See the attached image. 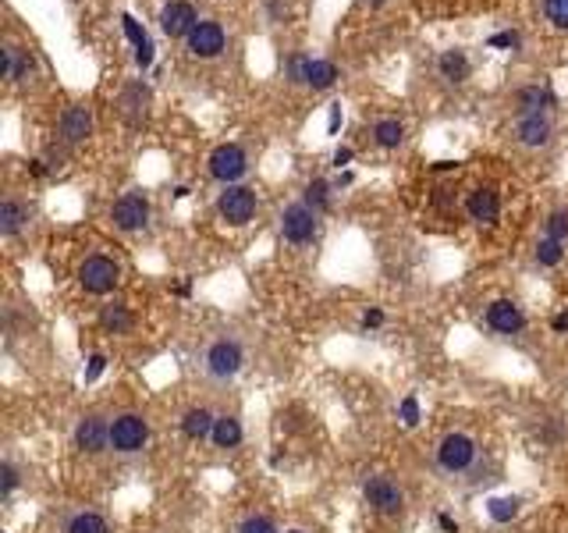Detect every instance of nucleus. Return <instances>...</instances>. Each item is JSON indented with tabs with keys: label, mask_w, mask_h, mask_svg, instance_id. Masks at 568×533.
Returning <instances> with one entry per match:
<instances>
[{
	"label": "nucleus",
	"mask_w": 568,
	"mask_h": 533,
	"mask_svg": "<svg viewBox=\"0 0 568 533\" xmlns=\"http://www.w3.org/2000/svg\"><path fill=\"white\" fill-rule=\"evenodd\" d=\"M543 15L554 29H564L568 33V0H543Z\"/></svg>",
	"instance_id": "c85d7f7f"
},
{
	"label": "nucleus",
	"mask_w": 568,
	"mask_h": 533,
	"mask_svg": "<svg viewBox=\"0 0 568 533\" xmlns=\"http://www.w3.org/2000/svg\"><path fill=\"white\" fill-rule=\"evenodd\" d=\"M550 132H554V125H550L547 111H540V114H518V118H515V139H518L522 146H529V150L547 146V143H550Z\"/></svg>",
	"instance_id": "2eb2a0df"
},
{
	"label": "nucleus",
	"mask_w": 568,
	"mask_h": 533,
	"mask_svg": "<svg viewBox=\"0 0 568 533\" xmlns=\"http://www.w3.org/2000/svg\"><path fill=\"white\" fill-rule=\"evenodd\" d=\"M363 494H366V505L370 508H377L380 515H395V512H402V487L398 483H391L388 476H370L366 480V487H363Z\"/></svg>",
	"instance_id": "f8f14e48"
},
{
	"label": "nucleus",
	"mask_w": 568,
	"mask_h": 533,
	"mask_svg": "<svg viewBox=\"0 0 568 533\" xmlns=\"http://www.w3.org/2000/svg\"><path fill=\"white\" fill-rule=\"evenodd\" d=\"M306 203H310L317 213H324L327 203H331V185H327L324 178H313V182L306 185Z\"/></svg>",
	"instance_id": "cd10ccee"
},
{
	"label": "nucleus",
	"mask_w": 568,
	"mask_h": 533,
	"mask_svg": "<svg viewBox=\"0 0 568 533\" xmlns=\"http://www.w3.org/2000/svg\"><path fill=\"white\" fill-rule=\"evenodd\" d=\"M0 476H4V483H0V494H12L15 491V483H19V473H15V466L12 462H4V466H0Z\"/></svg>",
	"instance_id": "f704fd0d"
},
{
	"label": "nucleus",
	"mask_w": 568,
	"mask_h": 533,
	"mask_svg": "<svg viewBox=\"0 0 568 533\" xmlns=\"http://www.w3.org/2000/svg\"><path fill=\"white\" fill-rule=\"evenodd\" d=\"M217 213H220L227 224H234V228L249 224L252 213H256V192L245 189V185H227V189L220 192V199H217Z\"/></svg>",
	"instance_id": "423d86ee"
},
{
	"label": "nucleus",
	"mask_w": 568,
	"mask_h": 533,
	"mask_svg": "<svg viewBox=\"0 0 568 533\" xmlns=\"http://www.w3.org/2000/svg\"><path fill=\"white\" fill-rule=\"evenodd\" d=\"M349 160H352V150H345V146H342V150L334 153V164L342 167V164H349Z\"/></svg>",
	"instance_id": "37998d69"
},
{
	"label": "nucleus",
	"mask_w": 568,
	"mask_h": 533,
	"mask_svg": "<svg viewBox=\"0 0 568 533\" xmlns=\"http://www.w3.org/2000/svg\"><path fill=\"white\" fill-rule=\"evenodd\" d=\"M104 367H107V359H104V356H93V359H89V370H86V381H96V377L104 374Z\"/></svg>",
	"instance_id": "4c0bfd02"
},
{
	"label": "nucleus",
	"mask_w": 568,
	"mask_h": 533,
	"mask_svg": "<svg viewBox=\"0 0 568 533\" xmlns=\"http://www.w3.org/2000/svg\"><path fill=\"white\" fill-rule=\"evenodd\" d=\"M29 220V206L19 203L15 196H4V203H0V235H19V228Z\"/></svg>",
	"instance_id": "412c9836"
},
{
	"label": "nucleus",
	"mask_w": 568,
	"mask_h": 533,
	"mask_svg": "<svg viewBox=\"0 0 568 533\" xmlns=\"http://www.w3.org/2000/svg\"><path fill=\"white\" fill-rule=\"evenodd\" d=\"M213 444L217 448H234L238 441H242V423L234 420V416H220L217 423H213Z\"/></svg>",
	"instance_id": "393cba45"
},
{
	"label": "nucleus",
	"mask_w": 568,
	"mask_h": 533,
	"mask_svg": "<svg viewBox=\"0 0 568 533\" xmlns=\"http://www.w3.org/2000/svg\"><path fill=\"white\" fill-rule=\"evenodd\" d=\"M146 437H150V427H146V420H142L139 413H125V416H118V420L111 423V448L121 452V455L142 452Z\"/></svg>",
	"instance_id": "39448f33"
},
{
	"label": "nucleus",
	"mask_w": 568,
	"mask_h": 533,
	"mask_svg": "<svg viewBox=\"0 0 568 533\" xmlns=\"http://www.w3.org/2000/svg\"><path fill=\"white\" fill-rule=\"evenodd\" d=\"M245 171H249V157H245V150L234 146V143H224V146H217V150L210 153V178H217V182H224V185H234Z\"/></svg>",
	"instance_id": "0eeeda50"
},
{
	"label": "nucleus",
	"mask_w": 568,
	"mask_h": 533,
	"mask_svg": "<svg viewBox=\"0 0 568 533\" xmlns=\"http://www.w3.org/2000/svg\"><path fill=\"white\" fill-rule=\"evenodd\" d=\"M135 65H139L142 72L153 65V40H150V43H142V47H135Z\"/></svg>",
	"instance_id": "e433bc0d"
},
{
	"label": "nucleus",
	"mask_w": 568,
	"mask_h": 533,
	"mask_svg": "<svg viewBox=\"0 0 568 533\" xmlns=\"http://www.w3.org/2000/svg\"><path fill=\"white\" fill-rule=\"evenodd\" d=\"M317 228H320V213H317L306 199H303V203H292V206H284V213H280V235L288 238L292 245L313 242Z\"/></svg>",
	"instance_id": "7ed1b4c3"
},
{
	"label": "nucleus",
	"mask_w": 568,
	"mask_h": 533,
	"mask_svg": "<svg viewBox=\"0 0 568 533\" xmlns=\"http://www.w3.org/2000/svg\"><path fill=\"white\" fill-rule=\"evenodd\" d=\"M518 43H522L518 33H497V36L487 40V47H511V50H518Z\"/></svg>",
	"instance_id": "c9c22d12"
},
{
	"label": "nucleus",
	"mask_w": 568,
	"mask_h": 533,
	"mask_svg": "<svg viewBox=\"0 0 568 533\" xmlns=\"http://www.w3.org/2000/svg\"><path fill=\"white\" fill-rule=\"evenodd\" d=\"M487 324H490V331H497V335H518V331L526 328V317H522V310H518L515 303L497 299V303L487 306Z\"/></svg>",
	"instance_id": "f3484780"
},
{
	"label": "nucleus",
	"mask_w": 568,
	"mask_h": 533,
	"mask_svg": "<svg viewBox=\"0 0 568 533\" xmlns=\"http://www.w3.org/2000/svg\"><path fill=\"white\" fill-rule=\"evenodd\" d=\"M58 135H61V143H68V146L86 143V139L93 135V111H89L86 104L65 107L61 118H58Z\"/></svg>",
	"instance_id": "1a4fd4ad"
},
{
	"label": "nucleus",
	"mask_w": 568,
	"mask_h": 533,
	"mask_svg": "<svg viewBox=\"0 0 568 533\" xmlns=\"http://www.w3.org/2000/svg\"><path fill=\"white\" fill-rule=\"evenodd\" d=\"M100 324L107 335H125V331H132V313H128V306H104Z\"/></svg>",
	"instance_id": "a878e982"
},
{
	"label": "nucleus",
	"mask_w": 568,
	"mask_h": 533,
	"mask_svg": "<svg viewBox=\"0 0 568 533\" xmlns=\"http://www.w3.org/2000/svg\"><path fill=\"white\" fill-rule=\"evenodd\" d=\"M465 213H469V220H476V224H494V220L501 217V196H497L490 185H480V189H472V192L465 196Z\"/></svg>",
	"instance_id": "dca6fc26"
},
{
	"label": "nucleus",
	"mask_w": 568,
	"mask_h": 533,
	"mask_svg": "<svg viewBox=\"0 0 568 533\" xmlns=\"http://www.w3.org/2000/svg\"><path fill=\"white\" fill-rule=\"evenodd\" d=\"M515 512H518V501H515V498H511V501H508V498H497V501H490V515H494L497 522H508Z\"/></svg>",
	"instance_id": "473e14b6"
},
{
	"label": "nucleus",
	"mask_w": 568,
	"mask_h": 533,
	"mask_svg": "<svg viewBox=\"0 0 568 533\" xmlns=\"http://www.w3.org/2000/svg\"><path fill=\"white\" fill-rule=\"evenodd\" d=\"M557 104V97L543 86H526V89H518L515 93V114H540V111H547V107H554Z\"/></svg>",
	"instance_id": "6ab92c4d"
},
{
	"label": "nucleus",
	"mask_w": 568,
	"mask_h": 533,
	"mask_svg": "<svg viewBox=\"0 0 568 533\" xmlns=\"http://www.w3.org/2000/svg\"><path fill=\"white\" fill-rule=\"evenodd\" d=\"M238 533H277V529H273V522H270L266 515H249V519L238 526Z\"/></svg>",
	"instance_id": "72a5a7b5"
},
{
	"label": "nucleus",
	"mask_w": 568,
	"mask_h": 533,
	"mask_svg": "<svg viewBox=\"0 0 568 533\" xmlns=\"http://www.w3.org/2000/svg\"><path fill=\"white\" fill-rule=\"evenodd\" d=\"M121 282V266L111 259V256H86L82 266H79V285L93 296H107L114 292Z\"/></svg>",
	"instance_id": "f257e3e1"
},
{
	"label": "nucleus",
	"mask_w": 568,
	"mask_h": 533,
	"mask_svg": "<svg viewBox=\"0 0 568 533\" xmlns=\"http://www.w3.org/2000/svg\"><path fill=\"white\" fill-rule=\"evenodd\" d=\"M19 65H22V50H19L15 43H4V47H0V75H4L8 82H15Z\"/></svg>",
	"instance_id": "bb28decb"
},
{
	"label": "nucleus",
	"mask_w": 568,
	"mask_h": 533,
	"mask_svg": "<svg viewBox=\"0 0 568 533\" xmlns=\"http://www.w3.org/2000/svg\"><path fill=\"white\" fill-rule=\"evenodd\" d=\"M65 533H111L107 519L100 512H75L65 526Z\"/></svg>",
	"instance_id": "b1692460"
},
{
	"label": "nucleus",
	"mask_w": 568,
	"mask_h": 533,
	"mask_svg": "<svg viewBox=\"0 0 568 533\" xmlns=\"http://www.w3.org/2000/svg\"><path fill=\"white\" fill-rule=\"evenodd\" d=\"M224 47H227V33H224V26L213 22V19H199V26L185 36V50H188L192 58H199V61L220 58Z\"/></svg>",
	"instance_id": "20e7f679"
},
{
	"label": "nucleus",
	"mask_w": 568,
	"mask_h": 533,
	"mask_svg": "<svg viewBox=\"0 0 568 533\" xmlns=\"http://www.w3.org/2000/svg\"><path fill=\"white\" fill-rule=\"evenodd\" d=\"M543 231H547V238H554V242H564V238H568V213H564V210H554V213L547 217Z\"/></svg>",
	"instance_id": "7c9ffc66"
},
{
	"label": "nucleus",
	"mask_w": 568,
	"mask_h": 533,
	"mask_svg": "<svg viewBox=\"0 0 568 533\" xmlns=\"http://www.w3.org/2000/svg\"><path fill=\"white\" fill-rule=\"evenodd\" d=\"M437 72H441V79H444V82L458 86V82H465V79H469L472 65H469V58H465V50H444V54L437 58Z\"/></svg>",
	"instance_id": "aec40b11"
},
{
	"label": "nucleus",
	"mask_w": 568,
	"mask_h": 533,
	"mask_svg": "<svg viewBox=\"0 0 568 533\" xmlns=\"http://www.w3.org/2000/svg\"><path fill=\"white\" fill-rule=\"evenodd\" d=\"M561 256H564V249H561V242H554V238H540V245H536V259L543 263V266H554V263H561Z\"/></svg>",
	"instance_id": "c756f323"
},
{
	"label": "nucleus",
	"mask_w": 568,
	"mask_h": 533,
	"mask_svg": "<svg viewBox=\"0 0 568 533\" xmlns=\"http://www.w3.org/2000/svg\"><path fill=\"white\" fill-rule=\"evenodd\" d=\"M111 220L121 228V231H139L146 228L150 220V199L142 192H125L114 206H111Z\"/></svg>",
	"instance_id": "9d476101"
},
{
	"label": "nucleus",
	"mask_w": 568,
	"mask_h": 533,
	"mask_svg": "<svg viewBox=\"0 0 568 533\" xmlns=\"http://www.w3.org/2000/svg\"><path fill=\"white\" fill-rule=\"evenodd\" d=\"M29 171L43 178V174H47V160H29Z\"/></svg>",
	"instance_id": "c03bdc74"
},
{
	"label": "nucleus",
	"mask_w": 568,
	"mask_h": 533,
	"mask_svg": "<svg viewBox=\"0 0 568 533\" xmlns=\"http://www.w3.org/2000/svg\"><path fill=\"white\" fill-rule=\"evenodd\" d=\"M338 125H342V104H334V107H331V121H327V132L334 135V132H338Z\"/></svg>",
	"instance_id": "ea45409f"
},
{
	"label": "nucleus",
	"mask_w": 568,
	"mask_h": 533,
	"mask_svg": "<svg viewBox=\"0 0 568 533\" xmlns=\"http://www.w3.org/2000/svg\"><path fill=\"white\" fill-rule=\"evenodd\" d=\"M384 324V313L380 310H370L366 317H363V328H380Z\"/></svg>",
	"instance_id": "a19ab883"
},
{
	"label": "nucleus",
	"mask_w": 568,
	"mask_h": 533,
	"mask_svg": "<svg viewBox=\"0 0 568 533\" xmlns=\"http://www.w3.org/2000/svg\"><path fill=\"white\" fill-rule=\"evenodd\" d=\"M150 86L146 82H128L125 89H121V114L132 121V125H139L142 118H146V107H150Z\"/></svg>",
	"instance_id": "a211bd4d"
},
{
	"label": "nucleus",
	"mask_w": 568,
	"mask_h": 533,
	"mask_svg": "<svg viewBox=\"0 0 568 533\" xmlns=\"http://www.w3.org/2000/svg\"><path fill=\"white\" fill-rule=\"evenodd\" d=\"M550 328H554L557 335H568V310H564V313H557V317L550 321Z\"/></svg>",
	"instance_id": "79ce46f5"
},
{
	"label": "nucleus",
	"mask_w": 568,
	"mask_h": 533,
	"mask_svg": "<svg viewBox=\"0 0 568 533\" xmlns=\"http://www.w3.org/2000/svg\"><path fill=\"white\" fill-rule=\"evenodd\" d=\"M213 416H210V409H188L185 413V420H181V430H185V437L188 441H203L206 434H213Z\"/></svg>",
	"instance_id": "5701e85b"
},
{
	"label": "nucleus",
	"mask_w": 568,
	"mask_h": 533,
	"mask_svg": "<svg viewBox=\"0 0 568 533\" xmlns=\"http://www.w3.org/2000/svg\"><path fill=\"white\" fill-rule=\"evenodd\" d=\"M370 132H373V143H377L380 150H398L402 139H405V128H402V121H395V118H380Z\"/></svg>",
	"instance_id": "4be33fe9"
},
{
	"label": "nucleus",
	"mask_w": 568,
	"mask_h": 533,
	"mask_svg": "<svg viewBox=\"0 0 568 533\" xmlns=\"http://www.w3.org/2000/svg\"><path fill=\"white\" fill-rule=\"evenodd\" d=\"M288 79L292 82H303V86H310V89H331L338 79H342V72H338V65L334 61H324V58H303V54H296L292 61H288Z\"/></svg>",
	"instance_id": "f03ea898"
},
{
	"label": "nucleus",
	"mask_w": 568,
	"mask_h": 533,
	"mask_svg": "<svg viewBox=\"0 0 568 533\" xmlns=\"http://www.w3.org/2000/svg\"><path fill=\"white\" fill-rule=\"evenodd\" d=\"M206 370H210V377H217V381L234 377V374L242 370V349H238V342H217V345H210V349H206Z\"/></svg>",
	"instance_id": "ddd939ff"
},
{
	"label": "nucleus",
	"mask_w": 568,
	"mask_h": 533,
	"mask_svg": "<svg viewBox=\"0 0 568 533\" xmlns=\"http://www.w3.org/2000/svg\"><path fill=\"white\" fill-rule=\"evenodd\" d=\"M121 29H125V36L135 43V47H142V43H150V36H146V29L132 19V15H121Z\"/></svg>",
	"instance_id": "2f4dec72"
},
{
	"label": "nucleus",
	"mask_w": 568,
	"mask_h": 533,
	"mask_svg": "<svg viewBox=\"0 0 568 533\" xmlns=\"http://www.w3.org/2000/svg\"><path fill=\"white\" fill-rule=\"evenodd\" d=\"M441 526H444V529H448V533H455V529H458V526H455V522H451V515H441Z\"/></svg>",
	"instance_id": "a18cd8bd"
},
{
	"label": "nucleus",
	"mask_w": 568,
	"mask_h": 533,
	"mask_svg": "<svg viewBox=\"0 0 568 533\" xmlns=\"http://www.w3.org/2000/svg\"><path fill=\"white\" fill-rule=\"evenodd\" d=\"M288 533H303V529H288Z\"/></svg>",
	"instance_id": "de8ad7c7"
},
{
	"label": "nucleus",
	"mask_w": 568,
	"mask_h": 533,
	"mask_svg": "<svg viewBox=\"0 0 568 533\" xmlns=\"http://www.w3.org/2000/svg\"><path fill=\"white\" fill-rule=\"evenodd\" d=\"M196 26H199V15H196V8L188 4V0H171V4H164V12H160V33L164 36L185 40Z\"/></svg>",
	"instance_id": "9b49d317"
},
{
	"label": "nucleus",
	"mask_w": 568,
	"mask_h": 533,
	"mask_svg": "<svg viewBox=\"0 0 568 533\" xmlns=\"http://www.w3.org/2000/svg\"><path fill=\"white\" fill-rule=\"evenodd\" d=\"M75 444L89 455H100L104 448H111V423L104 416H82L75 427Z\"/></svg>",
	"instance_id": "4468645a"
},
{
	"label": "nucleus",
	"mask_w": 568,
	"mask_h": 533,
	"mask_svg": "<svg viewBox=\"0 0 568 533\" xmlns=\"http://www.w3.org/2000/svg\"><path fill=\"white\" fill-rule=\"evenodd\" d=\"M472 459H476V444L465 434H448L437 448V466L444 473H462V469L472 466Z\"/></svg>",
	"instance_id": "6e6552de"
},
{
	"label": "nucleus",
	"mask_w": 568,
	"mask_h": 533,
	"mask_svg": "<svg viewBox=\"0 0 568 533\" xmlns=\"http://www.w3.org/2000/svg\"><path fill=\"white\" fill-rule=\"evenodd\" d=\"M366 4H370V8H380V4H384V0H366Z\"/></svg>",
	"instance_id": "49530a36"
},
{
	"label": "nucleus",
	"mask_w": 568,
	"mask_h": 533,
	"mask_svg": "<svg viewBox=\"0 0 568 533\" xmlns=\"http://www.w3.org/2000/svg\"><path fill=\"white\" fill-rule=\"evenodd\" d=\"M402 416H405V423H409V427L416 423V416H419V409H416V398H405V406H402Z\"/></svg>",
	"instance_id": "58836bf2"
}]
</instances>
